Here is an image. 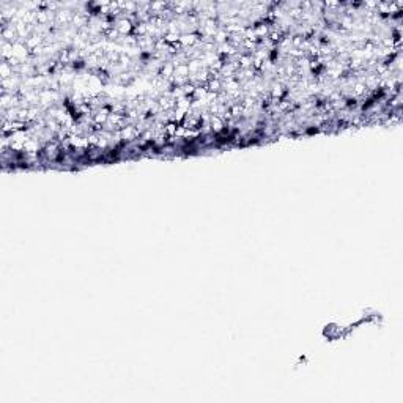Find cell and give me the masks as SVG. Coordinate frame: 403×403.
Listing matches in <instances>:
<instances>
[{"mask_svg": "<svg viewBox=\"0 0 403 403\" xmlns=\"http://www.w3.org/2000/svg\"><path fill=\"white\" fill-rule=\"evenodd\" d=\"M118 30H120L121 33L129 32V30H131V22H129V21H120V22H118Z\"/></svg>", "mask_w": 403, "mask_h": 403, "instance_id": "obj_1", "label": "cell"}, {"mask_svg": "<svg viewBox=\"0 0 403 403\" xmlns=\"http://www.w3.org/2000/svg\"><path fill=\"white\" fill-rule=\"evenodd\" d=\"M211 125H213V129L214 131H221L222 129V125H221V120L218 118V117H214L213 120H211Z\"/></svg>", "mask_w": 403, "mask_h": 403, "instance_id": "obj_2", "label": "cell"}]
</instances>
